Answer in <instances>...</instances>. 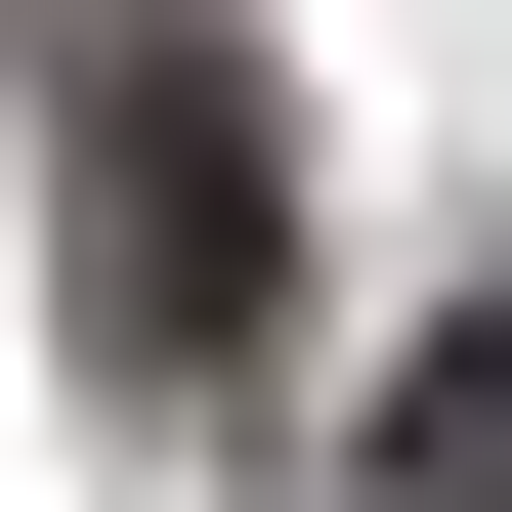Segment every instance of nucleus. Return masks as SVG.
<instances>
[{"label": "nucleus", "mask_w": 512, "mask_h": 512, "mask_svg": "<svg viewBox=\"0 0 512 512\" xmlns=\"http://www.w3.org/2000/svg\"><path fill=\"white\" fill-rule=\"evenodd\" d=\"M43 171H86V384H256L299 342V86L214 0H43Z\"/></svg>", "instance_id": "f257e3e1"}, {"label": "nucleus", "mask_w": 512, "mask_h": 512, "mask_svg": "<svg viewBox=\"0 0 512 512\" xmlns=\"http://www.w3.org/2000/svg\"><path fill=\"white\" fill-rule=\"evenodd\" d=\"M384 470H427V512H512V299H470L427 384H384Z\"/></svg>", "instance_id": "f03ea898"}]
</instances>
